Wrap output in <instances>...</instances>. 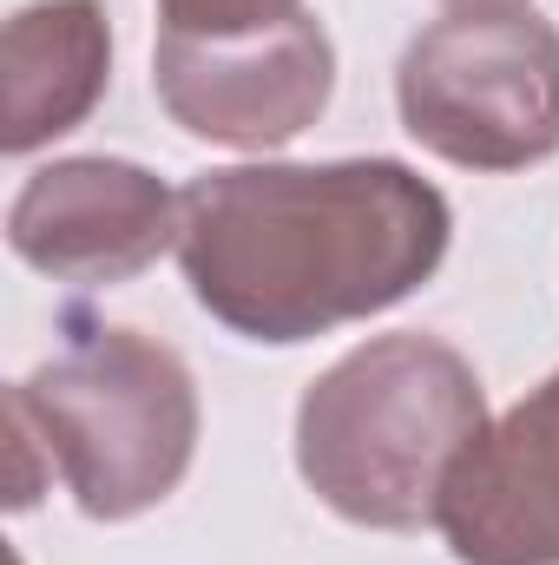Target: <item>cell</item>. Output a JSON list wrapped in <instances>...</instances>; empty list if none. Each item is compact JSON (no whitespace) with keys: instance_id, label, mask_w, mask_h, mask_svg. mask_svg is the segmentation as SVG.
Returning a JSON list of instances; mask_svg holds the SVG:
<instances>
[{"instance_id":"obj_1","label":"cell","mask_w":559,"mask_h":565,"mask_svg":"<svg viewBox=\"0 0 559 565\" xmlns=\"http://www.w3.org/2000/svg\"><path fill=\"white\" fill-rule=\"evenodd\" d=\"M447 198L402 158L224 164L178 191V264L244 342H309L369 322L441 270Z\"/></svg>"},{"instance_id":"obj_2","label":"cell","mask_w":559,"mask_h":565,"mask_svg":"<svg viewBox=\"0 0 559 565\" xmlns=\"http://www.w3.org/2000/svg\"><path fill=\"white\" fill-rule=\"evenodd\" d=\"M487 434L474 362L421 329L369 335L323 369L296 402V473L309 493L369 533H421L441 513L447 473Z\"/></svg>"},{"instance_id":"obj_3","label":"cell","mask_w":559,"mask_h":565,"mask_svg":"<svg viewBox=\"0 0 559 565\" xmlns=\"http://www.w3.org/2000/svg\"><path fill=\"white\" fill-rule=\"evenodd\" d=\"M46 440L86 520H139L178 493L198 454V382L184 355L145 329L86 322L53 362L7 388Z\"/></svg>"},{"instance_id":"obj_4","label":"cell","mask_w":559,"mask_h":565,"mask_svg":"<svg viewBox=\"0 0 559 565\" xmlns=\"http://www.w3.org/2000/svg\"><path fill=\"white\" fill-rule=\"evenodd\" d=\"M402 132L461 171H527L559 151V26L534 7H454L395 66Z\"/></svg>"},{"instance_id":"obj_5","label":"cell","mask_w":559,"mask_h":565,"mask_svg":"<svg viewBox=\"0 0 559 565\" xmlns=\"http://www.w3.org/2000/svg\"><path fill=\"white\" fill-rule=\"evenodd\" d=\"M151 86L178 132L231 151H277L323 119L336 46L309 7L244 33H158Z\"/></svg>"},{"instance_id":"obj_6","label":"cell","mask_w":559,"mask_h":565,"mask_svg":"<svg viewBox=\"0 0 559 565\" xmlns=\"http://www.w3.org/2000/svg\"><path fill=\"white\" fill-rule=\"evenodd\" d=\"M7 244L40 277L113 289L178 250V191L133 158H53L20 184Z\"/></svg>"},{"instance_id":"obj_7","label":"cell","mask_w":559,"mask_h":565,"mask_svg":"<svg viewBox=\"0 0 559 565\" xmlns=\"http://www.w3.org/2000/svg\"><path fill=\"white\" fill-rule=\"evenodd\" d=\"M434 526L461 565H559V369L461 454Z\"/></svg>"},{"instance_id":"obj_8","label":"cell","mask_w":559,"mask_h":565,"mask_svg":"<svg viewBox=\"0 0 559 565\" xmlns=\"http://www.w3.org/2000/svg\"><path fill=\"white\" fill-rule=\"evenodd\" d=\"M0 151L27 158L93 119L113 79V26L99 0H33L0 33Z\"/></svg>"},{"instance_id":"obj_9","label":"cell","mask_w":559,"mask_h":565,"mask_svg":"<svg viewBox=\"0 0 559 565\" xmlns=\"http://www.w3.org/2000/svg\"><path fill=\"white\" fill-rule=\"evenodd\" d=\"M447 7H527V0H447Z\"/></svg>"}]
</instances>
